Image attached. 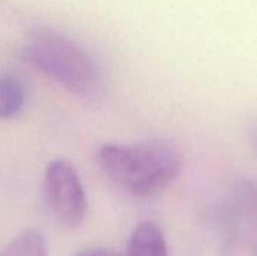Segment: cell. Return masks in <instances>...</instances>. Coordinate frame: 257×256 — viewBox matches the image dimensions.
Returning a JSON list of instances; mask_svg holds the SVG:
<instances>
[{
	"mask_svg": "<svg viewBox=\"0 0 257 256\" xmlns=\"http://www.w3.org/2000/svg\"><path fill=\"white\" fill-rule=\"evenodd\" d=\"M102 174L120 190L136 198H155L179 177L182 154L163 137L146 139L134 145L105 143L96 154Z\"/></svg>",
	"mask_w": 257,
	"mask_h": 256,
	"instance_id": "6da1fadb",
	"label": "cell"
},
{
	"mask_svg": "<svg viewBox=\"0 0 257 256\" xmlns=\"http://www.w3.org/2000/svg\"><path fill=\"white\" fill-rule=\"evenodd\" d=\"M24 59L68 92L99 100L104 95V81L93 59L75 41L51 29H38L30 33L23 48Z\"/></svg>",
	"mask_w": 257,
	"mask_h": 256,
	"instance_id": "7a4b0ae2",
	"label": "cell"
},
{
	"mask_svg": "<svg viewBox=\"0 0 257 256\" xmlns=\"http://www.w3.org/2000/svg\"><path fill=\"white\" fill-rule=\"evenodd\" d=\"M42 202L62 228H77L87 213V199L75 167L66 160L51 161L44 174Z\"/></svg>",
	"mask_w": 257,
	"mask_h": 256,
	"instance_id": "3957f363",
	"label": "cell"
},
{
	"mask_svg": "<svg viewBox=\"0 0 257 256\" xmlns=\"http://www.w3.org/2000/svg\"><path fill=\"white\" fill-rule=\"evenodd\" d=\"M128 256H169L164 234L157 223L145 220L134 228L130 238Z\"/></svg>",
	"mask_w": 257,
	"mask_h": 256,
	"instance_id": "277c9868",
	"label": "cell"
},
{
	"mask_svg": "<svg viewBox=\"0 0 257 256\" xmlns=\"http://www.w3.org/2000/svg\"><path fill=\"white\" fill-rule=\"evenodd\" d=\"M0 256H48V249L44 237L38 231L26 229L0 250Z\"/></svg>",
	"mask_w": 257,
	"mask_h": 256,
	"instance_id": "5b68a950",
	"label": "cell"
},
{
	"mask_svg": "<svg viewBox=\"0 0 257 256\" xmlns=\"http://www.w3.org/2000/svg\"><path fill=\"white\" fill-rule=\"evenodd\" d=\"M24 84L9 75L0 77V119H9L18 115L24 106Z\"/></svg>",
	"mask_w": 257,
	"mask_h": 256,
	"instance_id": "8992f818",
	"label": "cell"
},
{
	"mask_svg": "<svg viewBox=\"0 0 257 256\" xmlns=\"http://www.w3.org/2000/svg\"><path fill=\"white\" fill-rule=\"evenodd\" d=\"M77 256H120L119 253L110 250V249H104V247H90L86 249L83 252H80Z\"/></svg>",
	"mask_w": 257,
	"mask_h": 256,
	"instance_id": "52a82bcc",
	"label": "cell"
}]
</instances>
